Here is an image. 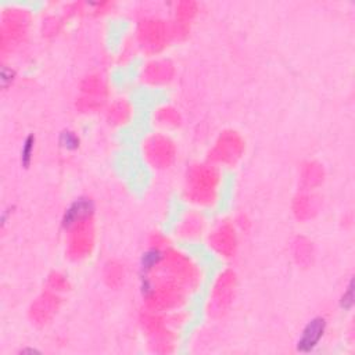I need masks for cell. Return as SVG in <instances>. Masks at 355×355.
<instances>
[{
    "label": "cell",
    "instance_id": "1",
    "mask_svg": "<svg viewBox=\"0 0 355 355\" xmlns=\"http://www.w3.org/2000/svg\"><path fill=\"white\" fill-rule=\"evenodd\" d=\"M326 330V319L325 318H314L304 327L301 337L297 343V349L300 352H311L316 348V345L323 337Z\"/></svg>",
    "mask_w": 355,
    "mask_h": 355
},
{
    "label": "cell",
    "instance_id": "2",
    "mask_svg": "<svg viewBox=\"0 0 355 355\" xmlns=\"http://www.w3.org/2000/svg\"><path fill=\"white\" fill-rule=\"evenodd\" d=\"M92 212L93 203L91 199H85V197L78 199V200H75L74 203L65 210L61 225H63L64 229H68L72 225L76 224L78 221H80L82 218L89 217Z\"/></svg>",
    "mask_w": 355,
    "mask_h": 355
},
{
    "label": "cell",
    "instance_id": "3",
    "mask_svg": "<svg viewBox=\"0 0 355 355\" xmlns=\"http://www.w3.org/2000/svg\"><path fill=\"white\" fill-rule=\"evenodd\" d=\"M161 258H162V255H161V252L158 250H150V251L144 252L143 257H142V263H140L142 270L144 272L153 270L155 265L160 262Z\"/></svg>",
    "mask_w": 355,
    "mask_h": 355
},
{
    "label": "cell",
    "instance_id": "4",
    "mask_svg": "<svg viewBox=\"0 0 355 355\" xmlns=\"http://www.w3.org/2000/svg\"><path fill=\"white\" fill-rule=\"evenodd\" d=\"M35 147V138L32 135H29L28 138L25 139V142L23 144V149H21V164L25 168L31 164L32 160V153H34Z\"/></svg>",
    "mask_w": 355,
    "mask_h": 355
},
{
    "label": "cell",
    "instance_id": "5",
    "mask_svg": "<svg viewBox=\"0 0 355 355\" xmlns=\"http://www.w3.org/2000/svg\"><path fill=\"white\" fill-rule=\"evenodd\" d=\"M60 144L67 150H76L79 147V138L75 135L74 132L64 131L60 135Z\"/></svg>",
    "mask_w": 355,
    "mask_h": 355
},
{
    "label": "cell",
    "instance_id": "6",
    "mask_svg": "<svg viewBox=\"0 0 355 355\" xmlns=\"http://www.w3.org/2000/svg\"><path fill=\"white\" fill-rule=\"evenodd\" d=\"M352 304H354V289H352V282H349L347 292L344 293L341 297V307L344 309H351Z\"/></svg>",
    "mask_w": 355,
    "mask_h": 355
},
{
    "label": "cell",
    "instance_id": "7",
    "mask_svg": "<svg viewBox=\"0 0 355 355\" xmlns=\"http://www.w3.org/2000/svg\"><path fill=\"white\" fill-rule=\"evenodd\" d=\"M13 76H14L13 71H10V69H7V68L2 69V83H3V86H5V87H6L9 83H12Z\"/></svg>",
    "mask_w": 355,
    "mask_h": 355
}]
</instances>
